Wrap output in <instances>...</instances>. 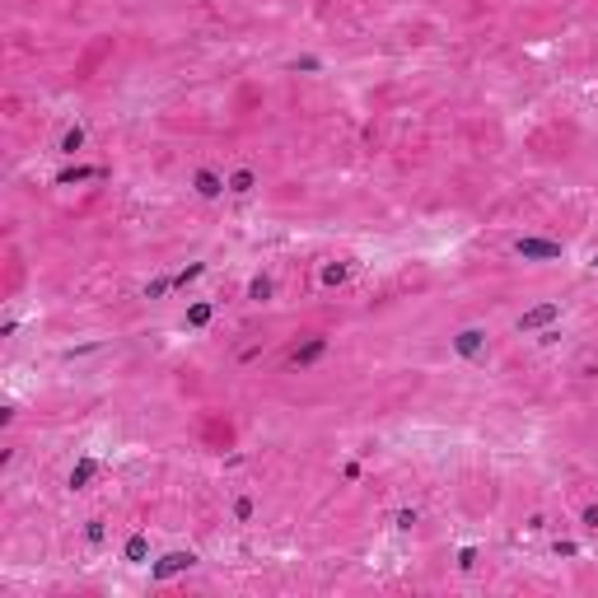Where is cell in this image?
I'll list each match as a JSON object with an SVG mask.
<instances>
[{"instance_id":"e0dca14e","label":"cell","mask_w":598,"mask_h":598,"mask_svg":"<svg viewBox=\"0 0 598 598\" xmlns=\"http://www.w3.org/2000/svg\"><path fill=\"white\" fill-rule=\"evenodd\" d=\"M594 271H598V258H594Z\"/></svg>"},{"instance_id":"52a82bcc","label":"cell","mask_w":598,"mask_h":598,"mask_svg":"<svg viewBox=\"0 0 598 598\" xmlns=\"http://www.w3.org/2000/svg\"><path fill=\"white\" fill-rule=\"evenodd\" d=\"M94 472H99V463H94V458H84V463H75V472H71V486H84V482H89V477H94Z\"/></svg>"},{"instance_id":"7a4b0ae2","label":"cell","mask_w":598,"mask_h":598,"mask_svg":"<svg viewBox=\"0 0 598 598\" xmlns=\"http://www.w3.org/2000/svg\"><path fill=\"white\" fill-rule=\"evenodd\" d=\"M453 351H458L463 360H477V356L486 351V332H482V327H463V332L453 337Z\"/></svg>"},{"instance_id":"3957f363","label":"cell","mask_w":598,"mask_h":598,"mask_svg":"<svg viewBox=\"0 0 598 598\" xmlns=\"http://www.w3.org/2000/svg\"><path fill=\"white\" fill-rule=\"evenodd\" d=\"M192 566H197V556H192V551H169V556H164L150 575H155V580H173V575L192 571Z\"/></svg>"},{"instance_id":"7c38bea8","label":"cell","mask_w":598,"mask_h":598,"mask_svg":"<svg viewBox=\"0 0 598 598\" xmlns=\"http://www.w3.org/2000/svg\"><path fill=\"white\" fill-rule=\"evenodd\" d=\"M341 281H346V266H327V271H323V286H341Z\"/></svg>"},{"instance_id":"277c9868","label":"cell","mask_w":598,"mask_h":598,"mask_svg":"<svg viewBox=\"0 0 598 598\" xmlns=\"http://www.w3.org/2000/svg\"><path fill=\"white\" fill-rule=\"evenodd\" d=\"M556 313H561L556 304H538V309H528V313L519 318V332H533V327H547V323H551Z\"/></svg>"},{"instance_id":"9a60e30c","label":"cell","mask_w":598,"mask_h":598,"mask_svg":"<svg viewBox=\"0 0 598 598\" xmlns=\"http://www.w3.org/2000/svg\"><path fill=\"white\" fill-rule=\"evenodd\" d=\"M169 286H173V281H150V290H145V295H150V299H159V295H164Z\"/></svg>"},{"instance_id":"ba28073f","label":"cell","mask_w":598,"mask_h":598,"mask_svg":"<svg viewBox=\"0 0 598 598\" xmlns=\"http://www.w3.org/2000/svg\"><path fill=\"white\" fill-rule=\"evenodd\" d=\"M225 187L243 197V192H253V173H248V169H238V173H229V182H225Z\"/></svg>"},{"instance_id":"5b68a950","label":"cell","mask_w":598,"mask_h":598,"mask_svg":"<svg viewBox=\"0 0 598 598\" xmlns=\"http://www.w3.org/2000/svg\"><path fill=\"white\" fill-rule=\"evenodd\" d=\"M323 351H327V341H323V337H313L309 346H304V351H295V369H304V364H313L318 356H323Z\"/></svg>"},{"instance_id":"8fae6325","label":"cell","mask_w":598,"mask_h":598,"mask_svg":"<svg viewBox=\"0 0 598 598\" xmlns=\"http://www.w3.org/2000/svg\"><path fill=\"white\" fill-rule=\"evenodd\" d=\"M79 145H84V131H66V136H61V150H66V155H75V150H79Z\"/></svg>"},{"instance_id":"9c48e42d","label":"cell","mask_w":598,"mask_h":598,"mask_svg":"<svg viewBox=\"0 0 598 598\" xmlns=\"http://www.w3.org/2000/svg\"><path fill=\"white\" fill-rule=\"evenodd\" d=\"M210 323V304H192L187 309V327H206Z\"/></svg>"},{"instance_id":"2e32d148","label":"cell","mask_w":598,"mask_h":598,"mask_svg":"<svg viewBox=\"0 0 598 598\" xmlns=\"http://www.w3.org/2000/svg\"><path fill=\"white\" fill-rule=\"evenodd\" d=\"M584 523H589V528H598V505H589V510H584Z\"/></svg>"},{"instance_id":"4fadbf2b","label":"cell","mask_w":598,"mask_h":598,"mask_svg":"<svg viewBox=\"0 0 598 598\" xmlns=\"http://www.w3.org/2000/svg\"><path fill=\"white\" fill-rule=\"evenodd\" d=\"M99 169H71V173H61V182H84V178H94Z\"/></svg>"},{"instance_id":"5bb4252c","label":"cell","mask_w":598,"mask_h":598,"mask_svg":"<svg viewBox=\"0 0 598 598\" xmlns=\"http://www.w3.org/2000/svg\"><path fill=\"white\" fill-rule=\"evenodd\" d=\"M248 295H253V299H266V295H271V286H266V281H253V286H248Z\"/></svg>"},{"instance_id":"6da1fadb","label":"cell","mask_w":598,"mask_h":598,"mask_svg":"<svg viewBox=\"0 0 598 598\" xmlns=\"http://www.w3.org/2000/svg\"><path fill=\"white\" fill-rule=\"evenodd\" d=\"M514 253L528 262H551V258H561V243H551V238H519Z\"/></svg>"},{"instance_id":"8992f818","label":"cell","mask_w":598,"mask_h":598,"mask_svg":"<svg viewBox=\"0 0 598 598\" xmlns=\"http://www.w3.org/2000/svg\"><path fill=\"white\" fill-rule=\"evenodd\" d=\"M197 192H201V197H220V192H225V182L215 178V173H197Z\"/></svg>"},{"instance_id":"30bf717a","label":"cell","mask_w":598,"mask_h":598,"mask_svg":"<svg viewBox=\"0 0 598 598\" xmlns=\"http://www.w3.org/2000/svg\"><path fill=\"white\" fill-rule=\"evenodd\" d=\"M145 551H150V547H145V538L136 533V538L127 543V561H136V566H140V561H145Z\"/></svg>"}]
</instances>
